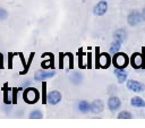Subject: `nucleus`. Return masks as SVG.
Segmentation results:
<instances>
[{
  "mask_svg": "<svg viewBox=\"0 0 145 128\" xmlns=\"http://www.w3.org/2000/svg\"><path fill=\"white\" fill-rule=\"evenodd\" d=\"M142 19H143L142 14L138 12L137 10L130 11L129 15H128V17H127V22H128V24H129L130 26H136V25H138V24L142 22Z\"/></svg>",
  "mask_w": 145,
  "mask_h": 128,
  "instance_id": "nucleus-6",
  "label": "nucleus"
},
{
  "mask_svg": "<svg viewBox=\"0 0 145 128\" xmlns=\"http://www.w3.org/2000/svg\"><path fill=\"white\" fill-rule=\"evenodd\" d=\"M42 89H43V104H45L46 103V85H45V83H43L42 84Z\"/></svg>",
  "mask_w": 145,
  "mask_h": 128,
  "instance_id": "nucleus-21",
  "label": "nucleus"
},
{
  "mask_svg": "<svg viewBox=\"0 0 145 128\" xmlns=\"http://www.w3.org/2000/svg\"><path fill=\"white\" fill-rule=\"evenodd\" d=\"M126 37H127V32L123 28H119L113 33V40L119 43H122L126 40Z\"/></svg>",
  "mask_w": 145,
  "mask_h": 128,
  "instance_id": "nucleus-10",
  "label": "nucleus"
},
{
  "mask_svg": "<svg viewBox=\"0 0 145 128\" xmlns=\"http://www.w3.org/2000/svg\"><path fill=\"white\" fill-rule=\"evenodd\" d=\"M106 10H108V3H106V1H104V0H101V1H99L94 7H93V14L95 15V16H103L105 12H106Z\"/></svg>",
  "mask_w": 145,
  "mask_h": 128,
  "instance_id": "nucleus-7",
  "label": "nucleus"
},
{
  "mask_svg": "<svg viewBox=\"0 0 145 128\" xmlns=\"http://www.w3.org/2000/svg\"><path fill=\"white\" fill-rule=\"evenodd\" d=\"M56 75V71L54 70H48V69H41V70H37L35 71L34 74V80L36 82H43L45 79H49V78H52L54 77Z\"/></svg>",
  "mask_w": 145,
  "mask_h": 128,
  "instance_id": "nucleus-3",
  "label": "nucleus"
},
{
  "mask_svg": "<svg viewBox=\"0 0 145 128\" xmlns=\"http://www.w3.org/2000/svg\"><path fill=\"white\" fill-rule=\"evenodd\" d=\"M61 99H62L61 93L58 89H53V91L48 93V95H46V103H49L50 105H57V104L60 103Z\"/></svg>",
  "mask_w": 145,
  "mask_h": 128,
  "instance_id": "nucleus-4",
  "label": "nucleus"
},
{
  "mask_svg": "<svg viewBox=\"0 0 145 128\" xmlns=\"http://www.w3.org/2000/svg\"><path fill=\"white\" fill-rule=\"evenodd\" d=\"M31 83H32V82H31L29 79H27V80H25V84L23 85V87L25 88V87H28V86H31Z\"/></svg>",
  "mask_w": 145,
  "mask_h": 128,
  "instance_id": "nucleus-24",
  "label": "nucleus"
},
{
  "mask_svg": "<svg viewBox=\"0 0 145 128\" xmlns=\"http://www.w3.org/2000/svg\"><path fill=\"white\" fill-rule=\"evenodd\" d=\"M130 104L135 108H145V101L139 96H134L130 100Z\"/></svg>",
  "mask_w": 145,
  "mask_h": 128,
  "instance_id": "nucleus-15",
  "label": "nucleus"
},
{
  "mask_svg": "<svg viewBox=\"0 0 145 128\" xmlns=\"http://www.w3.org/2000/svg\"><path fill=\"white\" fill-rule=\"evenodd\" d=\"M114 75H116V77H117V79L120 84L126 82V79H127V72L121 68H116L114 69Z\"/></svg>",
  "mask_w": 145,
  "mask_h": 128,
  "instance_id": "nucleus-13",
  "label": "nucleus"
},
{
  "mask_svg": "<svg viewBox=\"0 0 145 128\" xmlns=\"http://www.w3.org/2000/svg\"><path fill=\"white\" fill-rule=\"evenodd\" d=\"M99 63H100V66L102 68H108L109 65L111 63V59H110L109 54L108 53H101L100 54V61H99Z\"/></svg>",
  "mask_w": 145,
  "mask_h": 128,
  "instance_id": "nucleus-12",
  "label": "nucleus"
},
{
  "mask_svg": "<svg viewBox=\"0 0 145 128\" xmlns=\"http://www.w3.org/2000/svg\"><path fill=\"white\" fill-rule=\"evenodd\" d=\"M128 57L122 53V52H117L113 57V65L116 66V68H121L123 69L126 66H128Z\"/></svg>",
  "mask_w": 145,
  "mask_h": 128,
  "instance_id": "nucleus-2",
  "label": "nucleus"
},
{
  "mask_svg": "<svg viewBox=\"0 0 145 128\" xmlns=\"http://www.w3.org/2000/svg\"><path fill=\"white\" fill-rule=\"evenodd\" d=\"M121 106V100L118 96H110L108 100V108L110 111L114 112Z\"/></svg>",
  "mask_w": 145,
  "mask_h": 128,
  "instance_id": "nucleus-9",
  "label": "nucleus"
},
{
  "mask_svg": "<svg viewBox=\"0 0 145 128\" xmlns=\"http://www.w3.org/2000/svg\"><path fill=\"white\" fill-rule=\"evenodd\" d=\"M127 88L130 89L131 92H135V93H140V92H144L145 91V85L142 84L138 80H134V79H129L126 84Z\"/></svg>",
  "mask_w": 145,
  "mask_h": 128,
  "instance_id": "nucleus-5",
  "label": "nucleus"
},
{
  "mask_svg": "<svg viewBox=\"0 0 145 128\" xmlns=\"http://www.w3.org/2000/svg\"><path fill=\"white\" fill-rule=\"evenodd\" d=\"M8 16H9V12L7 11V9L0 7V22L6 20V19L8 18Z\"/></svg>",
  "mask_w": 145,
  "mask_h": 128,
  "instance_id": "nucleus-19",
  "label": "nucleus"
},
{
  "mask_svg": "<svg viewBox=\"0 0 145 128\" xmlns=\"http://www.w3.org/2000/svg\"><path fill=\"white\" fill-rule=\"evenodd\" d=\"M142 17H143V19L145 20V8L143 9V12H142Z\"/></svg>",
  "mask_w": 145,
  "mask_h": 128,
  "instance_id": "nucleus-26",
  "label": "nucleus"
},
{
  "mask_svg": "<svg viewBox=\"0 0 145 128\" xmlns=\"http://www.w3.org/2000/svg\"><path fill=\"white\" fill-rule=\"evenodd\" d=\"M103 109H104V104H103L102 100H100V99H95L89 103V111L94 114L101 113L103 111Z\"/></svg>",
  "mask_w": 145,
  "mask_h": 128,
  "instance_id": "nucleus-8",
  "label": "nucleus"
},
{
  "mask_svg": "<svg viewBox=\"0 0 145 128\" xmlns=\"http://www.w3.org/2000/svg\"><path fill=\"white\" fill-rule=\"evenodd\" d=\"M118 118H120V119H130L131 118V113L128 112V111H121V112H119Z\"/></svg>",
  "mask_w": 145,
  "mask_h": 128,
  "instance_id": "nucleus-20",
  "label": "nucleus"
},
{
  "mask_svg": "<svg viewBox=\"0 0 145 128\" xmlns=\"http://www.w3.org/2000/svg\"><path fill=\"white\" fill-rule=\"evenodd\" d=\"M77 108H78V111L80 113H87V112H89V103L87 101H85V100L79 101Z\"/></svg>",
  "mask_w": 145,
  "mask_h": 128,
  "instance_id": "nucleus-14",
  "label": "nucleus"
},
{
  "mask_svg": "<svg viewBox=\"0 0 145 128\" xmlns=\"http://www.w3.org/2000/svg\"><path fill=\"white\" fill-rule=\"evenodd\" d=\"M28 118H31V119H42L43 118V113H42V111L36 109V110H33V111L29 112Z\"/></svg>",
  "mask_w": 145,
  "mask_h": 128,
  "instance_id": "nucleus-17",
  "label": "nucleus"
},
{
  "mask_svg": "<svg viewBox=\"0 0 145 128\" xmlns=\"http://www.w3.org/2000/svg\"><path fill=\"white\" fill-rule=\"evenodd\" d=\"M120 46H121V43H119V42H117V41H113V42L111 43L110 48H109V52H110L111 54H116L117 52H119Z\"/></svg>",
  "mask_w": 145,
  "mask_h": 128,
  "instance_id": "nucleus-16",
  "label": "nucleus"
},
{
  "mask_svg": "<svg viewBox=\"0 0 145 128\" xmlns=\"http://www.w3.org/2000/svg\"><path fill=\"white\" fill-rule=\"evenodd\" d=\"M0 68H3V59H2V54L0 53Z\"/></svg>",
  "mask_w": 145,
  "mask_h": 128,
  "instance_id": "nucleus-25",
  "label": "nucleus"
},
{
  "mask_svg": "<svg viewBox=\"0 0 145 128\" xmlns=\"http://www.w3.org/2000/svg\"><path fill=\"white\" fill-rule=\"evenodd\" d=\"M40 99V92L32 86L25 87L23 91V100L27 104H35Z\"/></svg>",
  "mask_w": 145,
  "mask_h": 128,
  "instance_id": "nucleus-1",
  "label": "nucleus"
},
{
  "mask_svg": "<svg viewBox=\"0 0 145 128\" xmlns=\"http://www.w3.org/2000/svg\"><path fill=\"white\" fill-rule=\"evenodd\" d=\"M70 80L74 83V84H79L82 80H83V76L79 74V72H72V75L70 76Z\"/></svg>",
  "mask_w": 145,
  "mask_h": 128,
  "instance_id": "nucleus-18",
  "label": "nucleus"
},
{
  "mask_svg": "<svg viewBox=\"0 0 145 128\" xmlns=\"http://www.w3.org/2000/svg\"><path fill=\"white\" fill-rule=\"evenodd\" d=\"M14 53H9V57H8V68L11 69L14 66H12V58H14Z\"/></svg>",
  "mask_w": 145,
  "mask_h": 128,
  "instance_id": "nucleus-23",
  "label": "nucleus"
},
{
  "mask_svg": "<svg viewBox=\"0 0 145 128\" xmlns=\"http://www.w3.org/2000/svg\"><path fill=\"white\" fill-rule=\"evenodd\" d=\"M142 63H143V58H142V54L140 53H134L133 57H131V65L134 68H139L142 67Z\"/></svg>",
  "mask_w": 145,
  "mask_h": 128,
  "instance_id": "nucleus-11",
  "label": "nucleus"
},
{
  "mask_svg": "<svg viewBox=\"0 0 145 128\" xmlns=\"http://www.w3.org/2000/svg\"><path fill=\"white\" fill-rule=\"evenodd\" d=\"M19 91V88H12L11 92H12V103H16L17 102V92Z\"/></svg>",
  "mask_w": 145,
  "mask_h": 128,
  "instance_id": "nucleus-22",
  "label": "nucleus"
}]
</instances>
